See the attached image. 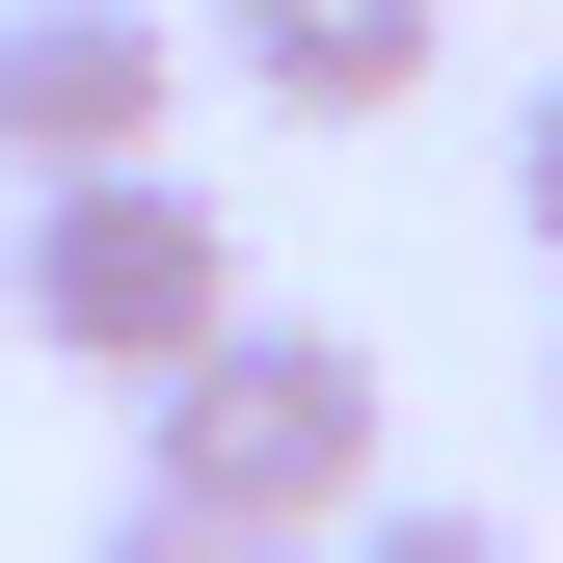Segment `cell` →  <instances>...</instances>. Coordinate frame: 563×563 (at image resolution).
I'll return each mask as SVG.
<instances>
[{
	"label": "cell",
	"mask_w": 563,
	"mask_h": 563,
	"mask_svg": "<svg viewBox=\"0 0 563 563\" xmlns=\"http://www.w3.org/2000/svg\"><path fill=\"white\" fill-rule=\"evenodd\" d=\"M322 563H510V537H483V510H349Z\"/></svg>",
	"instance_id": "6"
},
{
	"label": "cell",
	"mask_w": 563,
	"mask_h": 563,
	"mask_svg": "<svg viewBox=\"0 0 563 563\" xmlns=\"http://www.w3.org/2000/svg\"><path fill=\"white\" fill-rule=\"evenodd\" d=\"M510 242H537V268H563V81H537V108H510Z\"/></svg>",
	"instance_id": "7"
},
{
	"label": "cell",
	"mask_w": 563,
	"mask_h": 563,
	"mask_svg": "<svg viewBox=\"0 0 563 563\" xmlns=\"http://www.w3.org/2000/svg\"><path fill=\"white\" fill-rule=\"evenodd\" d=\"M0 322L54 349V376H188V349L242 322V216L188 162H81V188H0Z\"/></svg>",
	"instance_id": "2"
},
{
	"label": "cell",
	"mask_w": 563,
	"mask_h": 563,
	"mask_svg": "<svg viewBox=\"0 0 563 563\" xmlns=\"http://www.w3.org/2000/svg\"><path fill=\"white\" fill-rule=\"evenodd\" d=\"M162 108H188V27H162V0H0V188L162 162Z\"/></svg>",
	"instance_id": "3"
},
{
	"label": "cell",
	"mask_w": 563,
	"mask_h": 563,
	"mask_svg": "<svg viewBox=\"0 0 563 563\" xmlns=\"http://www.w3.org/2000/svg\"><path fill=\"white\" fill-rule=\"evenodd\" d=\"M376 430H402V376L349 322H216L188 349V376H134V483H162V510H242V537H349L376 510Z\"/></svg>",
	"instance_id": "1"
},
{
	"label": "cell",
	"mask_w": 563,
	"mask_h": 563,
	"mask_svg": "<svg viewBox=\"0 0 563 563\" xmlns=\"http://www.w3.org/2000/svg\"><path fill=\"white\" fill-rule=\"evenodd\" d=\"M430 54H456V0H216V81H242V108H296V134L430 108Z\"/></svg>",
	"instance_id": "4"
},
{
	"label": "cell",
	"mask_w": 563,
	"mask_h": 563,
	"mask_svg": "<svg viewBox=\"0 0 563 563\" xmlns=\"http://www.w3.org/2000/svg\"><path fill=\"white\" fill-rule=\"evenodd\" d=\"M108 563H322V537H242V510H162V483H134V510H108Z\"/></svg>",
	"instance_id": "5"
}]
</instances>
